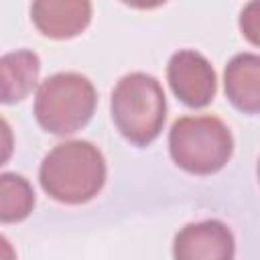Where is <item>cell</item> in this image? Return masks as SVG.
<instances>
[{"instance_id":"6da1fadb","label":"cell","mask_w":260,"mask_h":260,"mask_svg":"<svg viewBox=\"0 0 260 260\" xmlns=\"http://www.w3.org/2000/svg\"><path fill=\"white\" fill-rule=\"evenodd\" d=\"M41 187L49 197L67 205L93 199L106 183L102 150L87 140H67L53 146L39 169Z\"/></svg>"},{"instance_id":"7a4b0ae2","label":"cell","mask_w":260,"mask_h":260,"mask_svg":"<svg viewBox=\"0 0 260 260\" xmlns=\"http://www.w3.org/2000/svg\"><path fill=\"white\" fill-rule=\"evenodd\" d=\"M112 120L134 146H148L167 120V98L156 77L132 71L112 91Z\"/></svg>"},{"instance_id":"3957f363","label":"cell","mask_w":260,"mask_h":260,"mask_svg":"<svg viewBox=\"0 0 260 260\" xmlns=\"http://www.w3.org/2000/svg\"><path fill=\"white\" fill-rule=\"evenodd\" d=\"M98 93L93 83L75 71L47 77L35 95V118L51 134L67 136L81 130L93 116Z\"/></svg>"},{"instance_id":"277c9868","label":"cell","mask_w":260,"mask_h":260,"mask_svg":"<svg viewBox=\"0 0 260 260\" xmlns=\"http://www.w3.org/2000/svg\"><path fill=\"white\" fill-rule=\"evenodd\" d=\"M169 152L179 169L191 175H213L228 165L234 138L215 116H183L171 126Z\"/></svg>"},{"instance_id":"5b68a950","label":"cell","mask_w":260,"mask_h":260,"mask_svg":"<svg viewBox=\"0 0 260 260\" xmlns=\"http://www.w3.org/2000/svg\"><path fill=\"white\" fill-rule=\"evenodd\" d=\"M167 79L173 93L189 108H205L215 98V71L211 63L193 49L173 53L167 65Z\"/></svg>"},{"instance_id":"8992f818","label":"cell","mask_w":260,"mask_h":260,"mask_svg":"<svg viewBox=\"0 0 260 260\" xmlns=\"http://www.w3.org/2000/svg\"><path fill=\"white\" fill-rule=\"evenodd\" d=\"M234 236L219 219L187 223L173 242L175 260H234Z\"/></svg>"},{"instance_id":"52a82bcc","label":"cell","mask_w":260,"mask_h":260,"mask_svg":"<svg viewBox=\"0 0 260 260\" xmlns=\"http://www.w3.org/2000/svg\"><path fill=\"white\" fill-rule=\"evenodd\" d=\"M35 26L51 39H71L91 20L87 0H37L30 6Z\"/></svg>"},{"instance_id":"ba28073f","label":"cell","mask_w":260,"mask_h":260,"mask_svg":"<svg viewBox=\"0 0 260 260\" xmlns=\"http://www.w3.org/2000/svg\"><path fill=\"white\" fill-rule=\"evenodd\" d=\"M228 100L244 114H260V55L238 53L223 71Z\"/></svg>"},{"instance_id":"9c48e42d","label":"cell","mask_w":260,"mask_h":260,"mask_svg":"<svg viewBox=\"0 0 260 260\" xmlns=\"http://www.w3.org/2000/svg\"><path fill=\"white\" fill-rule=\"evenodd\" d=\"M41 73L39 55L28 49L4 53L0 57V98L4 104L24 100L37 85Z\"/></svg>"},{"instance_id":"30bf717a","label":"cell","mask_w":260,"mask_h":260,"mask_svg":"<svg viewBox=\"0 0 260 260\" xmlns=\"http://www.w3.org/2000/svg\"><path fill=\"white\" fill-rule=\"evenodd\" d=\"M35 207V191L30 183L16 173H2L0 177V219L4 223L28 217Z\"/></svg>"},{"instance_id":"8fae6325","label":"cell","mask_w":260,"mask_h":260,"mask_svg":"<svg viewBox=\"0 0 260 260\" xmlns=\"http://www.w3.org/2000/svg\"><path fill=\"white\" fill-rule=\"evenodd\" d=\"M240 30L252 45L260 47V0H252L242 8Z\"/></svg>"},{"instance_id":"7c38bea8","label":"cell","mask_w":260,"mask_h":260,"mask_svg":"<svg viewBox=\"0 0 260 260\" xmlns=\"http://www.w3.org/2000/svg\"><path fill=\"white\" fill-rule=\"evenodd\" d=\"M256 173H258V181H260V158H258V167H256Z\"/></svg>"}]
</instances>
